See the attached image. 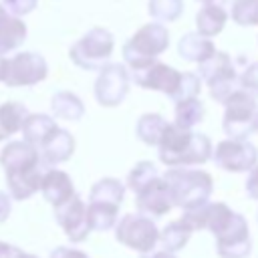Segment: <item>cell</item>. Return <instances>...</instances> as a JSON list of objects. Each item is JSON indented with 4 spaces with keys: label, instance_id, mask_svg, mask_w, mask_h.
I'll list each match as a JSON object with an SVG mask.
<instances>
[{
    "label": "cell",
    "instance_id": "cell-1",
    "mask_svg": "<svg viewBox=\"0 0 258 258\" xmlns=\"http://www.w3.org/2000/svg\"><path fill=\"white\" fill-rule=\"evenodd\" d=\"M0 163L6 171L8 191L14 200H28L38 191L46 163L40 159V153L28 141H12L0 153Z\"/></svg>",
    "mask_w": 258,
    "mask_h": 258
},
{
    "label": "cell",
    "instance_id": "cell-2",
    "mask_svg": "<svg viewBox=\"0 0 258 258\" xmlns=\"http://www.w3.org/2000/svg\"><path fill=\"white\" fill-rule=\"evenodd\" d=\"M157 151L161 163L169 167H187L210 161L214 149L208 135L167 123L157 141Z\"/></svg>",
    "mask_w": 258,
    "mask_h": 258
},
{
    "label": "cell",
    "instance_id": "cell-3",
    "mask_svg": "<svg viewBox=\"0 0 258 258\" xmlns=\"http://www.w3.org/2000/svg\"><path fill=\"white\" fill-rule=\"evenodd\" d=\"M169 46V30L163 22H147L143 24L125 44H123V60L129 67L127 71L143 69L157 60L161 52Z\"/></svg>",
    "mask_w": 258,
    "mask_h": 258
},
{
    "label": "cell",
    "instance_id": "cell-4",
    "mask_svg": "<svg viewBox=\"0 0 258 258\" xmlns=\"http://www.w3.org/2000/svg\"><path fill=\"white\" fill-rule=\"evenodd\" d=\"M163 179L171 191L173 206H177L181 210L206 204L210 200L212 189H214L212 175L208 171H202V169L173 167V169L165 171Z\"/></svg>",
    "mask_w": 258,
    "mask_h": 258
},
{
    "label": "cell",
    "instance_id": "cell-5",
    "mask_svg": "<svg viewBox=\"0 0 258 258\" xmlns=\"http://www.w3.org/2000/svg\"><path fill=\"white\" fill-rule=\"evenodd\" d=\"M115 48V38L113 34L103 28V26H95L91 30H87L69 50L71 60L85 69V71H99L101 67H105L113 54Z\"/></svg>",
    "mask_w": 258,
    "mask_h": 258
},
{
    "label": "cell",
    "instance_id": "cell-6",
    "mask_svg": "<svg viewBox=\"0 0 258 258\" xmlns=\"http://www.w3.org/2000/svg\"><path fill=\"white\" fill-rule=\"evenodd\" d=\"M198 64H200V69H198L200 75L198 77L208 83L210 97L214 101L224 103L236 89H240L238 71H236L228 52L214 50L206 60H202Z\"/></svg>",
    "mask_w": 258,
    "mask_h": 258
},
{
    "label": "cell",
    "instance_id": "cell-7",
    "mask_svg": "<svg viewBox=\"0 0 258 258\" xmlns=\"http://www.w3.org/2000/svg\"><path fill=\"white\" fill-rule=\"evenodd\" d=\"M258 111L256 97L246 93L244 89H236L224 101V117L222 129L232 139H248L252 133V119Z\"/></svg>",
    "mask_w": 258,
    "mask_h": 258
},
{
    "label": "cell",
    "instance_id": "cell-8",
    "mask_svg": "<svg viewBox=\"0 0 258 258\" xmlns=\"http://www.w3.org/2000/svg\"><path fill=\"white\" fill-rule=\"evenodd\" d=\"M115 238L117 242H121L123 246L145 254L149 250L155 248L157 240H159V228L155 226V222L137 212V214H127L119 220V224H115Z\"/></svg>",
    "mask_w": 258,
    "mask_h": 258
},
{
    "label": "cell",
    "instance_id": "cell-9",
    "mask_svg": "<svg viewBox=\"0 0 258 258\" xmlns=\"http://www.w3.org/2000/svg\"><path fill=\"white\" fill-rule=\"evenodd\" d=\"M131 77L125 64L121 62H107L105 67L99 69L93 93L99 105L103 107H117L125 101L129 93Z\"/></svg>",
    "mask_w": 258,
    "mask_h": 258
},
{
    "label": "cell",
    "instance_id": "cell-10",
    "mask_svg": "<svg viewBox=\"0 0 258 258\" xmlns=\"http://www.w3.org/2000/svg\"><path fill=\"white\" fill-rule=\"evenodd\" d=\"M212 157L220 169L242 173V171H250L258 163V149L248 139L230 137L216 145V149L212 151Z\"/></svg>",
    "mask_w": 258,
    "mask_h": 258
},
{
    "label": "cell",
    "instance_id": "cell-11",
    "mask_svg": "<svg viewBox=\"0 0 258 258\" xmlns=\"http://www.w3.org/2000/svg\"><path fill=\"white\" fill-rule=\"evenodd\" d=\"M46 75H48V64L44 56L38 52L26 50L8 58L6 77L2 83H6L8 87H32L44 81Z\"/></svg>",
    "mask_w": 258,
    "mask_h": 258
},
{
    "label": "cell",
    "instance_id": "cell-12",
    "mask_svg": "<svg viewBox=\"0 0 258 258\" xmlns=\"http://www.w3.org/2000/svg\"><path fill=\"white\" fill-rule=\"evenodd\" d=\"M129 77L131 81H135L141 89H147V91H161L165 93L169 99L173 97L177 85H179V77L181 73L175 71L173 67L165 64V62H151L143 69H137V71H129Z\"/></svg>",
    "mask_w": 258,
    "mask_h": 258
},
{
    "label": "cell",
    "instance_id": "cell-13",
    "mask_svg": "<svg viewBox=\"0 0 258 258\" xmlns=\"http://www.w3.org/2000/svg\"><path fill=\"white\" fill-rule=\"evenodd\" d=\"M54 218L71 242H83L91 232L87 224V206L77 194L54 208Z\"/></svg>",
    "mask_w": 258,
    "mask_h": 258
},
{
    "label": "cell",
    "instance_id": "cell-14",
    "mask_svg": "<svg viewBox=\"0 0 258 258\" xmlns=\"http://www.w3.org/2000/svg\"><path fill=\"white\" fill-rule=\"evenodd\" d=\"M137 210L149 218H161L173 208L171 191L163 177H155L143 189L137 191Z\"/></svg>",
    "mask_w": 258,
    "mask_h": 258
},
{
    "label": "cell",
    "instance_id": "cell-15",
    "mask_svg": "<svg viewBox=\"0 0 258 258\" xmlns=\"http://www.w3.org/2000/svg\"><path fill=\"white\" fill-rule=\"evenodd\" d=\"M73 151H75V137L67 129H60V127H56L44 139V143L38 147L40 159L46 165H56V163H62V161L71 159Z\"/></svg>",
    "mask_w": 258,
    "mask_h": 258
},
{
    "label": "cell",
    "instance_id": "cell-16",
    "mask_svg": "<svg viewBox=\"0 0 258 258\" xmlns=\"http://www.w3.org/2000/svg\"><path fill=\"white\" fill-rule=\"evenodd\" d=\"M38 189L42 191L44 200L48 204H52L54 208L64 204L75 194V185H73L69 173H64L60 169H46Z\"/></svg>",
    "mask_w": 258,
    "mask_h": 258
},
{
    "label": "cell",
    "instance_id": "cell-17",
    "mask_svg": "<svg viewBox=\"0 0 258 258\" xmlns=\"http://www.w3.org/2000/svg\"><path fill=\"white\" fill-rule=\"evenodd\" d=\"M28 30L26 24L20 20V16L10 14L2 4H0V54H6L14 48H18Z\"/></svg>",
    "mask_w": 258,
    "mask_h": 258
},
{
    "label": "cell",
    "instance_id": "cell-18",
    "mask_svg": "<svg viewBox=\"0 0 258 258\" xmlns=\"http://www.w3.org/2000/svg\"><path fill=\"white\" fill-rule=\"evenodd\" d=\"M216 50L212 38L196 32H187L177 40V54L187 62H202Z\"/></svg>",
    "mask_w": 258,
    "mask_h": 258
},
{
    "label": "cell",
    "instance_id": "cell-19",
    "mask_svg": "<svg viewBox=\"0 0 258 258\" xmlns=\"http://www.w3.org/2000/svg\"><path fill=\"white\" fill-rule=\"evenodd\" d=\"M226 20H228V12L224 10V6L216 2H206L196 14V28L200 34L214 38L224 30Z\"/></svg>",
    "mask_w": 258,
    "mask_h": 258
},
{
    "label": "cell",
    "instance_id": "cell-20",
    "mask_svg": "<svg viewBox=\"0 0 258 258\" xmlns=\"http://www.w3.org/2000/svg\"><path fill=\"white\" fill-rule=\"evenodd\" d=\"M58 125L54 123L52 117L44 115V113H28L24 123H22V133H24V141H28L30 145H34L36 149L44 143V139L56 129Z\"/></svg>",
    "mask_w": 258,
    "mask_h": 258
},
{
    "label": "cell",
    "instance_id": "cell-21",
    "mask_svg": "<svg viewBox=\"0 0 258 258\" xmlns=\"http://www.w3.org/2000/svg\"><path fill=\"white\" fill-rule=\"evenodd\" d=\"M119 206L107 202H89L87 206V224L91 230L107 232L117 224Z\"/></svg>",
    "mask_w": 258,
    "mask_h": 258
},
{
    "label": "cell",
    "instance_id": "cell-22",
    "mask_svg": "<svg viewBox=\"0 0 258 258\" xmlns=\"http://www.w3.org/2000/svg\"><path fill=\"white\" fill-rule=\"evenodd\" d=\"M50 109L58 119H64V121H79L85 115L83 101L71 91L54 93L52 99H50Z\"/></svg>",
    "mask_w": 258,
    "mask_h": 258
},
{
    "label": "cell",
    "instance_id": "cell-23",
    "mask_svg": "<svg viewBox=\"0 0 258 258\" xmlns=\"http://www.w3.org/2000/svg\"><path fill=\"white\" fill-rule=\"evenodd\" d=\"M204 113H206L204 103L198 97L181 99V101H175L173 123L183 129H194L196 125H200L204 121Z\"/></svg>",
    "mask_w": 258,
    "mask_h": 258
},
{
    "label": "cell",
    "instance_id": "cell-24",
    "mask_svg": "<svg viewBox=\"0 0 258 258\" xmlns=\"http://www.w3.org/2000/svg\"><path fill=\"white\" fill-rule=\"evenodd\" d=\"M28 115V109L22 103L8 101L0 105V141L22 129V123Z\"/></svg>",
    "mask_w": 258,
    "mask_h": 258
},
{
    "label": "cell",
    "instance_id": "cell-25",
    "mask_svg": "<svg viewBox=\"0 0 258 258\" xmlns=\"http://www.w3.org/2000/svg\"><path fill=\"white\" fill-rule=\"evenodd\" d=\"M165 125H167L165 117H161L157 113H145L137 119V125H135L137 139L143 141L145 145H157Z\"/></svg>",
    "mask_w": 258,
    "mask_h": 258
},
{
    "label": "cell",
    "instance_id": "cell-26",
    "mask_svg": "<svg viewBox=\"0 0 258 258\" xmlns=\"http://www.w3.org/2000/svg\"><path fill=\"white\" fill-rule=\"evenodd\" d=\"M125 198V185L115 179V177H103L97 183H93L89 202H107V204H117L121 206Z\"/></svg>",
    "mask_w": 258,
    "mask_h": 258
},
{
    "label": "cell",
    "instance_id": "cell-27",
    "mask_svg": "<svg viewBox=\"0 0 258 258\" xmlns=\"http://www.w3.org/2000/svg\"><path fill=\"white\" fill-rule=\"evenodd\" d=\"M189 236H191V230L181 222V220H173L169 222L161 232H159V240L163 250L167 252H177L181 250L187 242H189Z\"/></svg>",
    "mask_w": 258,
    "mask_h": 258
},
{
    "label": "cell",
    "instance_id": "cell-28",
    "mask_svg": "<svg viewBox=\"0 0 258 258\" xmlns=\"http://www.w3.org/2000/svg\"><path fill=\"white\" fill-rule=\"evenodd\" d=\"M232 214L234 212L222 202H214V204L206 202V206H204V230H210L216 236L230 222Z\"/></svg>",
    "mask_w": 258,
    "mask_h": 258
},
{
    "label": "cell",
    "instance_id": "cell-29",
    "mask_svg": "<svg viewBox=\"0 0 258 258\" xmlns=\"http://www.w3.org/2000/svg\"><path fill=\"white\" fill-rule=\"evenodd\" d=\"M250 238V230H248V222L242 214H232L230 222L216 234V242L218 244H228V242H238V240H248Z\"/></svg>",
    "mask_w": 258,
    "mask_h": 258
},
{
    "label": "cell",
    "instance_id": "cell-30",
    "mask_svg": "<svg viewBox=\"0 0 258 258\" xmlns=\"http://www.w3.org/2000/svg\"><path fill=\"white\" fill-rule=\"evenodd\" d=\"M183 12V0H149V14L157 22H173Z\"/></svg>",
    "mask_w": 258,
    "mask_h": 258
},
{
    "label": "cell",
    "instance_id": "cell-31",
    "mask_svg": "<svg viewBox=\"0 0 258 258\" xmlns=\"http://www.w3.org/2000/svg\"><path fill=\"white\" fill-rule=\"evenodd\" d=\"M155 177H159V171H157V167L151 163V161H139L131 171H129V175H127V185H129V189H133L135 194L139 191V189H143L149 181H153Z\"/></svg>",
    "mask_w": 258,
    "mask_h": 258
},
{
    "label": "cell",
    "instance_id": "cell-32",
    "mask_svg": "<svg viewBox=\"0 0 258 258\" xmlns=\"http://www.w3.org/2000/svg\"><path fill=\"white\" fill-rule=\"evenodd\" d=\"M232 20L240 26H258V0H234Z\"/></svg>",
    "mask_w": 258,
    "mask_h": 258
},
{
    "label": "cell",
    "instance_id": "cell-33",
    "mask_svg": "<svg viewBox=\"0 0 258 258\" xmlns=\"http://www.w3.org/2000/svg\"><path fill=\"white\" fill-rule=\"evenodd\" d=\"M200 89H202V79L196 75V73H181L179 77V85L171 97V101H181V99H189V97H198L200 95Z\"/></svg>",
    "mask_w": 258,
    "mask_h": 258
},
{
    "label": "cell",
    "instance_id": "cell-34",
    "mask_svg": "<svg viewBox=\"0 0 258 258\" xmlns=\"http://www.w3.org/2000/svg\"><path fill=\"white\" fill-rule=\"evenodd\" d=\"M220 258H248L252 252V240H238L228 244H216Z\"/></svg>",
    "mask_w": 258,
    "mask_h": 258
},
{
    "label": "cell",
    "instance_id": "cell-35",
    "mask_svg": "<svg viewBox=\"0 0 258 258\" xmlns=\"http://www.w3.org/2000/svg\"><path fill=\"white\" fill-rule=\"evenodd\" d=\"M238 83H240V89H244L246 93L258 99V60L250 62L242 71V75H238Z\"/></svg>",
    "mask_w": 258,
    "mask_h": 258
},
{
    "label": "cell",
    "instance_id": "cell-36",
    "mask_svg": "<svg viewBox=\"0 0 258 258\" xmlns=\"http://www.w3.org/2000/svg\"><path fill=\"white\" fill-rule=\"evenodd\" d=\"M38 0H2V6L14 14V16H24L28 12H32L36 8Z\"/></svg>",
    "mask_w": 258,
    "mask_h": 258
},
{
    "label": "cell",
    "instance_id": "cell-37",
    "mask_svg": "<svg viewBox=\"0 0 258 258\" xmlns=\"http://www.w3.org/2000/svg\"><path fill=\"white\" fill-rule=\"evenodd\" d=\"M48 258H89L85 252L77 250V248H69V246H58L50 252Z\"/></svg>",
    "mask_w": 258,
    "mask_h": 258
},
{
    "label": "cell",
    "instance_id": "cell-38",
    "mask_svg": "<svg viewBox=\"0 0 258 258\" xmlns=\"http://www.w3.org/2000/svg\"><path fill=\"white\" fill-rule=\"evenodd\" d=\"M246 194L252 200H258V163L250 169V175L246 179Z\"/></svg>",
    "mask_w": 258,
    "mask_h": 258
},
{
    "label": "cell",
    "instance_id": "cell-39",
    "mask_svg": "<svg viewBox=\"0 0 258 258\" xmlns=\"http://www.w3.org/2000/svg\"><path fill=\"white\" fill-rule=\"evenodd\" d=\"M10 210H12V202H10V196L0 191V224L10 216Z\"/></svg>",
    "mask_w": 258,
    "mask_h": 258
},
{
    "label": "cell",
    "instance_id": "cell-40",
    "mask_svg": "<svg viewBox=\"0 0 258 258\" xmlns=\"http://www.w3.org/2000/svg\"><path fill=\"white\" fill-rule=\"evenodd\" d=\"M20 254H22V250H20V248L0 242V258H18Z\"/></svg>",
    "mask_w": 258,
    "mask_h": 258
},
{
    "label": "cell",
    "instance_id": "cell-41",
    "mask_svg": "<svg viewBox=\"0 0 258 258\" xmlns=\"http://www.w3.org/2000/svg\"><path fill=\"white\" fill-rule=\"evenodd\" d=\"M141 258H177L175 252H167V250H159V252H145L141 254Z\"/></svg>",
    "mask_w": 258,
    "mask_h": 258
},
{
    "label": "cell",
    "instance_id": "cell-42",
    "mask_svg": "<svg viewBox=\"0 0 258 258\" xmlns=\"http://www.w3.org/2000/svg\"><path fill=\"white\" fill-rule=\"evenodd\" d=\"M6 67H8V58H4L0 54V81H4V77H6Z\"/></svg>",
    "mask_w": 258,
    "mask_h": 258
},
{
    "label": "cell",
    "instance_id": "cell-43",
    "mask_svg": "<svg viewBox=\"0 0 258 258\" xmlns=\"http://www.w3.org/2000/svg\"><path fill=\"white\" fill-rule=\"evenodd\" d=\"M258 133V111H256V115H254V119H252V133Z\"/></svg>",
    "mask_w": 258,
    "mask_h": 258
},
{
    "label": "cell",
    "instance_id": "cell-44",
    "mask_svg": "<svg viewBox=\"0 0 258 258\" xmlns=\"http://www.w3.org/2000/svg\"><path fill=\"white\" fill-rule=\"evenodd\" d=\"M18 258H36V256H34V254H24V252H22Z\"/></svg>",
    "mask_w": 258,
    "mask_h": 258
},
{
    "label": "cell",
    "instance_id": "cell-45",
    "mask_svg": "<svg viewBox=\"0 0 258 258\" xmlns=\"http://www.w3.org/2000/svg\"><path fill=\"white\" fill-rule=\"evenodd\" d=\"M202 4H206V2H216V0H200Z\"/></svg>",
    "mask_w": 258,
    "mask_h": 258
},
{
    "label": "cell",
    "instance_id": "cell-46",
    "mask_svg": "<svg viewBox=\"0 0 258 258\" xmlns=\"http://www.w3.org/2000/svg\"><path fill=\"white\" fill-rule=\"evenodd\" d=\"M256 220H258V214H256Z\"/></svg>",
    "mask_w": 258,
    "mask_h": 258
}]
</instances>
